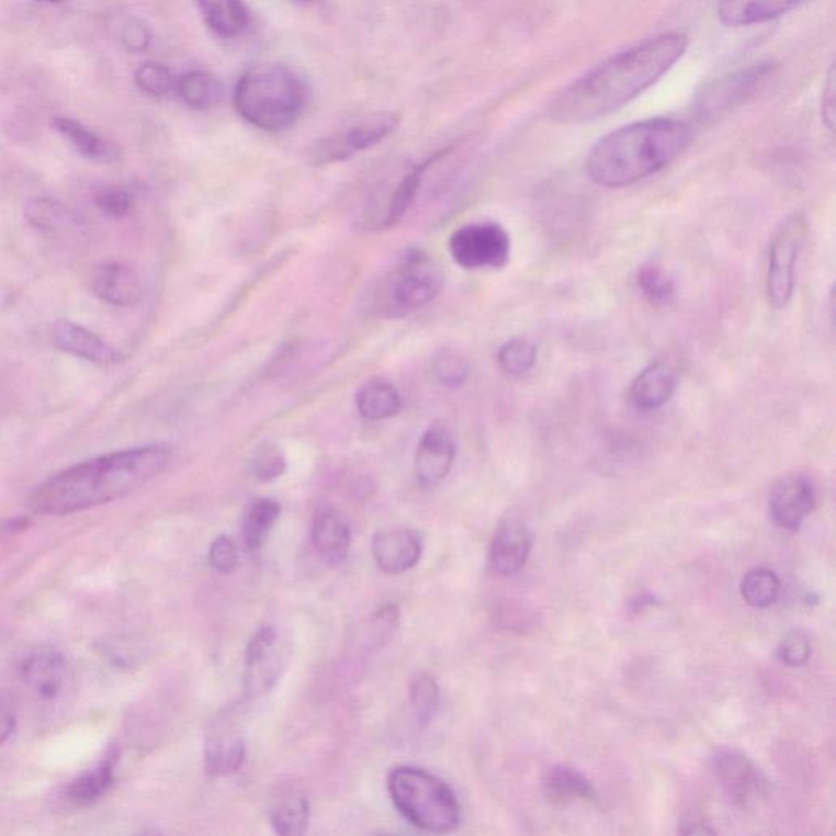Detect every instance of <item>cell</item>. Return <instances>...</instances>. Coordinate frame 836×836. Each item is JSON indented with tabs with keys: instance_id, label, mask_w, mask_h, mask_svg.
Instances as JSON below:
<instances>
[{
	"instance_id": "obj_1",
	"label": "cell",
	"mask_w": 836,
	"mask_h": 836,
	"mask_svg": "<svg viewBox=\"0 0 836 836\" xmlns=\"http://www.w3.org/2000/svg\"><path fill=\"white\" fill-rule=\"evenodd\" d=\"M690 39L670 32L611 56L565 87L551 103V122L581 125L623 109L684 58Z\"/></svg>"
},
{
	"instance_id": "obj_2",
	"label": "cell",
	"mask_w": 836,
	"mask_h": 836,
	"mask_svg": "<svg viewBox=\"0 0 836 836\" xmlns=\"http://www.w3.org/2000/svg\"><path fill=\"white\" fill-rule=\"evenodd\" d=\"M172 463L162 444L115 451L83 461L46 479L30 494L29 507L43 517H65L118 500L156 479Z\"/></svg>"
},
{
	"instance_id": "obj_3",
	"label": "cell",
	"mask_w": 836,
	"mask_h": 836,
	"mask_svg": "<svg viewBox=\"0 0 836 836\" xmlns=\"http://www.w3.org/2000/svg\"><path fill=\"white\" fill-rule=\"evenodd\" d=\"M690 143V126L680 120H642L598 140L585 160V172L598 187L624 189L670 166Z\"/></svg>"
},
{
	"instance_id": "obj_4",
	"label": "cell",
	"mask_w": 836,
	"mask_h": 836,
	"mask_svg": "<svg viewBox=\"0 0 836 836\" xmlns=\"http://www.w3.org/2000/svg\"><path fill=\"white\" fill-rule=\"evenodd\" d=\"M307 90L294 70L281 65H262L247 70L234 92L237 113L256 128L279 133L300 118Z\"/></svg>"
},
{
	"instance_id": "obj_5",
	"label": "cell",
	"mask_w": 836,
	"mask_h": 836,
	"mask_svg": "<svg viewBox=\"0 0 836 836\" xmlns=\"http://www.w3.org/2000/svg\"><path fill=\"white\" fill-rule=\"evenodd\" d=\"M387 791L407 822L431 834H450L461 824V805L453 789L433 772L399 767L387 778Z\"/></svg>"
},
{
	"instance_id": "obj_6",
	"label": "cell",
	"mask_w": 836,
	"mask_h": 836,
	"mask_svg": "<svg viewBox=\"0 0 836 836\" xmlns=\"http://www.w3.org/2000/svg\"><path fill=\"white\" fill-rule=\"evenodd\" d=\"M444 275L440 263L421 250H410L387 280L386 309L404 316L437 300L443 290Z\"/></svg>"
},
{
	"instance_id": "obj_7",
	"label": "cell",
	"mask_w": 836,
	"mask_h": 836,
	"mask_svg": "<svg viewBox=\"0 0 836 836\" xmlns=\"http://www.w3.org/2000/svg\"><path fill=\"white\" fill-rule=\"evenodd\" d=\"M807 224L801 214L782 221L772 237L768 253L767 294L775 309H784L791 303L795 286V266L804 246Z\"/></svg>"
},
{
	"instance_id": "obj_8",
	"label": "cell",
	"mask_w": 836,
	"mask_h": 836,
	"mask_svg": "<svg viewBox=\"0 0 836 836\" xmlns=\"http://www.w3.org/2000/svg\"><path fill=\"white\" fill-rule=\"evenodd\" d=\"M448 250L461 269L498 270L510 260L511 240L500 224L473 223L454 230Z\"/></svg>"
},
{
	"instance_id": "obj_9",
	"label": "cell",
	"mask_w": 836,
	"mask_h": 836,
	"mask_svg": "<svg viewBox=\"0 0 836 836\" xmlns=\"http://www.w3.org/2000/svg\"><path fill=\"white\" fill-rule=\"evenodd\" d=\"M772 70L775 65L771 63H760L709 83L697 100L699 115L714 116L747 102L748 97L754 95L755 90L767 82Z\"/></svg>"
},
{
	"instance_id": "obj_10",
	"label": "cell",
	"mask_w": 836,
	"mask_h": 836,
	"mask_svg": "<svg viewBox=\"0 0 836 836\" xmlns=\"http://www.w3.org/2000/svg\"><path fill=\"white\" fill-rule=\"evenodd\" d=\"M397 125H399V116L393 113H380L363 120L342 135L320 140L313 152L314 162L317 166H324V163L350 159L354 154L370 149L386 139Z\"/></svg>"
},
{
	"instance_id": "obj_11",
	"label": "cell",
	"mask_w": 836,
	"mask_h": 836,
	"mask_svg": "<svg viewBox=\"0 0 836 836\" xmlns=\"http://www.w3.org/2000/svg\"><path fill=\"white\" fill-rule=\"evenodd\" d=\"M817 490L811 477L805 474H786L769 492V517L776 527L795 531L805 518L814 511Z\"/></svg>"
},
{
	"instance_id": "obj_12",
	"label": "cell",
	"mask_w": 836,
	"mask_h": 836,
	"mask_svg": "<svg viewBox=\"0 0 836 836\" xmlns=\"http://www.w3.org/2000/svg\"><path fill=\"white\" fill-rule=\"evenodd\" d=\"M712 768L719 784L738 807H750L764 795V776L742 752L721 748L712 757Z\"/></svg>"
},
{
	"instance_id": "obj_13",
	"label": "cell",
	"mask_w": 836,
	"mask_h": 836,
	"mask_svg": "<svg viewBox=\"0 0 836 836\" xmlns=\"http://www.w3.org/2000/svg\"><path fill=\"white\" fill-rule=\"evenodd\" d=\"M279 632L272 626L260 628L246 648V688L260 694L273 687L281 670Z\"/></svg>"
},
{
	"instance_id": "obj_14",
	"label": "cell",
	"mask_w": 836,
	"mask_h": 836,
	"mask_svg": "<svg viewBox=\"0 0 836 836\" xmlns=\"http://www.w3.org/2000/svg\"><path fill=\"white\" fill-rule=\"evenodd\" d=\"M456 460V443L447 428L431 425L421 434L416 453V474L423 487L440 484Z\"/></svg>"
},
{
	"instance_id": "obj_15",
	"label": "cell",
	"mask_w": 836,
	"mask_h": 836,
	"mask_svg": "<svg viewBox=\"0 0 836 836\" xmlns=\"http://www.w3.org/2000/svg\"><path fill=\"white\" fill-rule=\"evenodd\" d=\"M531 546H533V536L523 521L517 518L501 521L488 551V564L492 570L501 577L518 574L530 557Z\"/></svg>"
},
{
	"instance_id": "obj_16",
	"label": "cell",
	"mask_w": 836,
	"mask_h": 836,
	"mask_svg": "<svg viewBox=\"0 0 836 836\" xmlns=\"http://www.w3.org/2000/svg\"><path fill=\"white\" fill-rule=\"evenodd\" d=\"M421 540L409 528H386L374 534L371 553L377 567L389 575H400L416 567L421 557Z\"/></svg>"
},
{
	"instance_id": "obj_17",
	"label": "cell",
	"mask_w": 836,
	"mask_h": 836,
	"mask_svg": "<svg viewBox=\"0 0 836 836\" xmlns=\"http://www.w3.org/2000/svg\"><path fill=\"white\" fill-rule=\"evenodd\" d=\"M53 343L56 349L99 366H113L123 360V354L112 343L70 320H58L55 324Z\"/></svg>"
},
{
	"instance_id": "obj_18",
	"label": "cell",
	"mask_w": 836,
	"mask_h": 836,
	"mask_svg": "<svg viewBox=\"0 0 836 836\" xmlns=\"http://www.w3.org/2000/svg\"><path fill=\"white\" fill-rule=\"evenodd\" d=\"M678 374L667 361L647 364L629 387V400L639 413L662 409L677 391Z\"/></svg>"
},
{
	"instance_id": "obj_19",
	"label": "cell",
	"mask_w": 836,
	"mask_h": 836,
	"mask_svg": "<svg viewBox=\"0 0 836 836\" xmlns=\"http://www.w3.org/2000/svg\"><path fill=\"white\" fill-rule=\"evenodd\" d=\"M68 664L59 652L42 648L22 664V680L43 701H53L65 690Z\"/></svg>"
},
{
	"instance_id": "obj_20",
	"label": "cell",
	"mask_w": 836,
	"mask_h": 836,
	"mask_svg": "<svg viewBox=\"0 0 836 836\" xmlns=\"http://www.w3.org/2000/svg\"><path fill=\"white\" fill-rule=\"evenodd\" d=\"M92 290L97 297L116 307L136 306L144 294L138 273L123 263L100 266L92 276Z\"/></svg>"
},
{
	"instance_id": "obj_21",
	"label": "cell",
	"mask_w": 836,
	"mask_h": 836,
	"mask_svg": "<svg viewBox=\"0 0 836 836\" xmlns=\"http://www.w3.org/2000/svg\"><path fill=\"white\" fill-rule=\"evenodd\" d=\"M807 0H721L718 16L731 29L760 25L798 9Z\"/></svg>"
},
{
	"instance_id": "obj_22",
	"label": "cell",
	"mask_w": 836,
	"mask_h": 836,
	"mask_svg": "<svg viewBox=\"0 0 836 836\" xmlns=\"http://www.w3.org/2000/svg\"><path fill=\"white\" fill-rule=\"evenodd\" d=\"M116 764H118V750L110 747L105 757L95 767L70 781L66 789L70 804L76 807H89L105 798L115 782Z\"/></svg>"
},
{
	"instance_id": "obj_23",
	"label": "cell",
	"mask_w": 836,
	"mask_h": 836,
	"mask_svg": "<svg viewBox=\"0 0 836 836\" xmlns=\"http://www.w3.org/2000/svg\"><path fill=\"white\" fill-rule=\"evenodd\" d=\"M314 550L329 564H342L350 553L351 533L349 523L342 515L334 510H320L317 513L310 533Z\"/></svg>"
},
{
	"instance_id": "obj_24",
	"label": "cell",
	"mask_w": 836,
	"mask_h": 836,
	"mask_svg": "<svg viewBox=\"0 0 836 836\" xmlns=\"http://www.w3.org/2000/svg\"><path fill=\"white\" fill-rule=\"evenodd\" d=\"M544 795L556 807H565L575 801H590L595 798L590 781L577 769L557 765L547 771L543 782Z\"/></svg>"
},
{
	"instance_id": "obj_25",
	"label": "cell",
	"mask_w": 836,
	"mask_h": 836,
	"mask_svg": "<svg viewBox=\"0 0 836 836\" xmlns=\"http://www.w3.org/2000/svg\"><path fill=\"white\" fill-rule=\"evenodd\" d=\"M357 409L366 420H387L400 413L403 397L389 381L373 380L358 391Z\"/></svg>"
},
{
	"instance_id": "obj_26",
	"label": "cell",
	"mask_w": 836,
	"mask_h": 836,
	"mask_svg": "<svg viewBox=\"0 0 836 836\" xmlns=\"http://www.w3.org/2000/svg\"><path fill=\"white\" fill-rule=\"evenodd\" d=\"M53 125L86 159L95 160V162H112L118 157L120 150L115 144L100 138L99 135L90 132L76 120L68 118V116H56Z\"/></svg>"
},
{
	"instance_id": "obj_27",
	"label": "cell",
	"mask_w": 836,
	"mask_h": 836,
	"mask_svg": "<svg viewBox=\"0 0 836 836\" xmlns=\"http://www.w3.org/2000/svg\"><path fill=\"white\" fill-rule=\"evenodd\" d=\"M281 507L273 498H257L244 511L240 533L250 551H259L279 521Z\"/></svg>"
},
{
	"instance_id": "obj_28",
	"label": "cell",
	"mask_w": 836,
	"mask_h": 836,
	"mask_svg": "<svg viewBox=\"0 0 836 836\" xmlns=\"http://www.w3.org/2000/svg\"><path fill=\"white\" fill-rule=\"evenodd\" d=\"M206 23L224 38L240 35L249 23V10L244 0H199Z\"/></svg>"
},
{
	"instance_id": "obj_29",
	"label": "cell",
	"mask_w": 836,
	"mask_h": 836,
	"mask_svg": "<svg viewBox=\"0 0 836 836\" xmlns=\"http://www.w3.org/2000/svg\"><path fill=\"white\" fill-rule=\"evenodd\" d=\"M440 156L441 154H438L433 159L414 167V169L400 180L399 185L394 189L393 195H391L389 202H387L386 210L381 213L380 221H377V229H389V227H394L403 221L407 211H409L410 206L416 202L423 173L427 172L428 167H430L434 160L440 159Z\"/></svg>"
},
{
	"instance_id": "obj_30",
	"label": "cell",
	"mask_w": 836,
	"mask_h": 836,
	"mask_svg": "<svg viewBox=\"0 0 836 836\" xmlns=\"http://www.w3.org/2000/svg\"><path fill=\"white\" fill-rule=\"evenodd\" d=\"M246 758V745L239 735H216L206 742L205 768L208 775L229 776L242 767Z\"/></svg>"
},
{
	"instance_id": "obj_31",
	"label": "cell",
	"mask_w": 836,
	"mask_h": 836,
	"mask_svg": "<svg viewBox=\"0 0 836 836\" xmlns=\"http://www.w3.org/2000/svg\"><path fill=\"white\" fill-rule=\"evenodd\" d=\"M177 92L183 102L195 110H206L223 100V83L205 70H192L177 80Z\"/></svg>"
},
{
	"instance_id": "obj_32",
	"label": "cell",
	"mask_w": 836,
	"mask_h": 836,
	"mask_svg": "<svg viewBox=\"0 0 836 836\" xmlns=\"http://www.w3.org/2000/svg\"><path fill=\"white\" fill-rule=\"evenodd\" d=\"M270 824L279 835H303L309 824V801L306 795L291 792L270 809Z\"/></svg>"
},
{
	"instance_id": "obj_33",
	"label": "cell",
	"mask_w": 836,
	"mask_h": 836,
	"mask_svg": "<svg viewBox=\"0 0 836 836\" xmlns=\"http://www.w3.org/2000/svg\"><path fill=\"white\" fill-rule=\"evenodd\" d=\"M25 219L30 226L45 233H59L76 226V214L66 208L61 202L46 196L30 200L25 205Z\"/></svg>"
},
{
	"instance_id": "obj_34",
	"label": "cell",
	"mask_w": 836,
	"mask_h": 836,
	"mask_svg": "<svg viewBox=\"0 0 836 836\" xmlns=\"http://www.w3.org/2000/svg\"><path fill=\"white\" fill-rule=\"evenodd\" d=\"M741 594L748 607L765 610L778 601L781 581L769 568H754L742 578Z\"/></svg>"
},
{
	"instance_id": "obj_35",
	"label": "cell",
	"mask_w": 836,
	"mask_h": 836,
	"mask_svg": "<svg viewBox=\"0 0 836 836\" xmlns=\"http://www.w3.org/2000/svg\"><path fill=\"white\" fill-rule=\"evenodd\" d=\"M642 296L655 307L668 306L675 297V281L657 263H645L635 276Z\"/></svg>"
},
{
	"instance_id": "obj_36",
	"label": "cell",
	"mask_w": 836,
	"mask_h": 836,
	"mask_svg": "<svg viewBox=\"0 0 836 836\" xmlns=\"http://www.w3.org/2000/svg\"><path fill=\"white\" fill-rule=\"evenodd\" d=\"M538 349L531 340L511 339L497 351L500 370L510 377H523L536 366Z\"/></svg>"
},
{
	"instance_id": "obj_37",
	"label": "cell",
	"mask_w": 836,
	"mask_h": 836,
	"mask_svg": "<svg viewBox=\"0 0 836 836\" xmlns=\"http://www.w3.org/2000/svg\"><path fill=\"white\" fill-rule=\"evenodd\" d=\"M410 705L420 727H428L440 708V687L431 675L420 674L410 684Z\"/></svg>"
},
{
	"instance_id": "obj_38",
	"label": "cell",
	"mask_w": 836,
	"mask_h": 836,
	"mask_svg": "<svg viewBox=\"0 0 836 836\" xmlns=\"http://www.w3.org/2000/svg\"><path fill=\"white\" fill-rule=\"evenodd\" d=\"M433 371L441 386L448 387V389H457L470 380L471 363L460 351L443 350L434 360Z\"/></svg>"
},
{
	"instance_id": "obj_39",
	"label": "cell",
	"mask_w": 836,
	"mask_h": 836,
	"mask_svg": "<svg viewBox=\"0 0 836 836\" xmlns=\"http://www.w3.org/2000/svg\"><path fill=\"white\" fill-rule=\"evenodd\" d=\"M250 473L262 483H270V481L283 476L286 473V460H284L280 448L275 443H269V441L260 444L253 453L252 460H250Z\"/></svg>"
},
{
	"instance_id": "obj_40",
	"label": "cell",
	"mask_w": 836,
	"mask_h": 836,
	"mask_svg": "<svg viewBox=\"0 0 836 836\" xmlns=\"http://www.w3.org/2000/svg\"><path fill=\"white\" fill-rule=\"evenodd\" d=\"M136 83L150 97H166L177 89V79L172 70L159 63H146L136 70Z\"/></svg>"
},
{
	"instance_id": "obj_41",
	"label": "cell",
	"mask_w": 836,
	"mask_h": 836,
	"mask_svg": "<svg viewBox=\"0 0 836 836\" xmlns=\"http://www.w3.org/2000/svg\"><path fill=\"white\" fill-rule=\"evenodd\" d=\"M779 660L788 667H802L811 658V641L802 631H791L779 642L776 651Z\"/></svg>"
},
{
	"instance_id": "obj_42",
	"label": "cell",
	"mask_w": 836,
	"mask_h": 836,
	"mask_svg": "<svg viewBox=\"0 0 836 836\" xmlns=\"http://www.w3.org/2000/svg\"><path fill=\"white\" fill-rule=\"evenodd\" d=\"M95 202L103 214L120 219V217L128 216L129 211L135 206V196L122 187H109L97 195Z\"/></svg>"
},
{
	"instance_id": "obj_43",
	"label": "cell",
	"mask_w": 836,
	"mask_h": 836,
	"mask_svg": "<svg viewBox=\"0 0 836 836\" xmlns=\"http://www.w3.org/2000/svg\"><path fill=\"white\" fill-rule=\"evenodd\" d=\"M208 558L213 570L221 575L233 574L239 565L236 544L226 534H221L211 543Z\"/></svg>"
},
{
	"instance_id": "obj_44",
	"label": "cell",
	"mask_w": 836,
	"mask_h": 836,
	"mask_svg": "<svg viewBox=\"0 0 836 836\" xmlns=\"http://www.w3.org/2000/svg\"><path fill=\"white\" fill-rule=\"evenodd\" d=\"M120 42L129 53H143L150 45V30L143 20L126 19L120 25Z\"/></svg>"
},
{
	"instance_id": "obj_45",
	"label": "cell",
	"mask_w": 836,
	"mask_h": 836,
	"mask_svg": "<svg viewBox=\"0 0 836 836\" xmlns=\"http://www.w3.org/2000/svg\"><path fill=\"white\" fill-rule=\"evenodd\" d=\"M835 66H832L831 70H828L827 80L824 83V93H822V120H824V125L827 126L828 132H834L835 129Z\"/></svg>"
},
{
	"instance_id": "obj_46",
	"label": "cell",
	"mask_w": 836,
	"mask_h": 836,
	"mask_svg": "<svg viewBox=\"0 0 836 836\" xmlns=\"http://www.w3.org/2000/svg\"><path fill=\"white\" fill-rule=\"evenodd\" d=\"M16 718L12 708L5 702L0 701V745L9 741L10 735L15 731Z\"/></svg>"
},
{
	"instance_id": "obj_47",
	"label": "cell",
	"mask_w": 836,
	"mask_h": 836,
	"mask_svg": "<svg viewBox=\"0 0 836 836\" xmlns=\"http://www.w3.org/2000/svg\"><path fill=\"white\" fill-rule=\"evenodd\" d=\"M681 834L685 835H709L715 834V831H712L711 827H709L708 824H705L704 821H701V818L698 817H691L688 818V821L684 822V827H681Z\"/></svg>"
},
{
	"instance_id": "obj_48",
	"label": "cell",
	"mask_w": 836,
	"mask_h": 836,
	"mask_svg": "<svg viewBox=\"0 0 836 836\" xmlns=\"http://www.w3.org/2000/svg\"><path fill=\"white\" fill-rule=\"evenodd\" d=\"M42 2H59V0H42Z\"/></svg>"
}]
</instances>
